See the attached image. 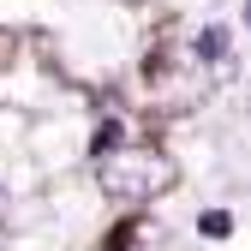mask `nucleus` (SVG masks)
<instances>
[{"label": "nucleus", "mask_w": 251, "mask_h": 251, "mask_svg": "<svg viewBox=\"0 0 251 251\" xmlns=\"http://www.w3.org/2000/svg\"><path fill=\"white\" fill-rule=\"evenodd\" d=\"M192 60H203L209 72H227V60H233V30H227V24H203L198 42H192Z\"/></svg>", "instance_id": "2"}, {"label": "nucleus", "mask_w": 251, "mask_h": 251, "mask_svg": "<svg viewBox=\"0 0 251 251\" xmlns=\"http://www.w3.org/2000/svg\"><path fill=\"white\" fill-rule=\"evenodd\" d=\"M198 233H203V239H227V233H233V222H227V209H209L203 222H198Z\"/></svg>", "instance_id": "3"}, {"label": "nucleus", "mask_w": 251, "mask_h": 251, "mask_svg": "<svg viewBox=\"0 0 251 251\" xmlns=\"http://www.w3.org/2000/svg\"><path fill=\"white\" fill-rule=\"evenodd\" d=\"M96 179H102V192L120 198V203H150V198H168L174 192V155L168 150H155V144H96Z\"/></svg>", "instance_id": "1"}, {"label": "nucleus", "mask_w": 251, "mask_h": 251, "mask_svg": "<svg viewBox=\"0 0 251 251\" xmlns=\"http://www.w3.org/2000/svg\"><path fill=\"white\" fill-rule=\"evenodd\" d=\"M245 30H251V0H245Z\"/></svg>", "instance_id": "4"}]
</instances>
